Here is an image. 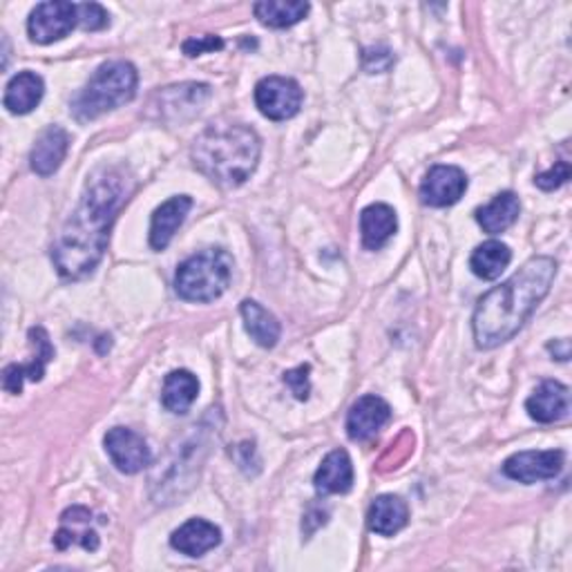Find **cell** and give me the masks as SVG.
<instances>
[{
	"label": "cell",
	"instance_id": "1",
	"mask_svg": "<svg viewBox=\"0 0 572 572\" xmlns=\"http://www.w3.org/2000/svg\"><path fill=\"white\" fill-rule=\"evenodd\" d=\"M133 192L135 177L119 163H101L88 175L76 209L52 247L61 277L84 279L95 273L108 251L112 224Z\"/></svg>",
	"mask_w": 572,
	"mask_h": 572
},
{
	"label": "cell",
	"instance_id": "2",
	"mask_svg": "<svg viewBox=\"0 0 572 572\" xmlns=\"http://www.w3.org/2000/svg\"><path fill=\"white\" fill-rule=\"evenodd\" d=\"M557 262L539 256L527 260L510 279L487 291L472 315V332L478 349H495L512 340L537 307L550 294Z\"/></svg>",
	"mask_w": 572,
	"mask_h": 572
},
{
	"label": "cell",
	"instance_id": "3",
	"mask_svg": "<svg viewBox=\"0 0 572 572\" xmlns=\"http://www.w3.org/2000/svg\"><path fill=\"white\" fill-rule=\"evenodd\" d=\"M262 141L258 133L244 124H211L192 148L190 159L195 169L224 188H237L247 182L260 163Z\"/></svg>",
	"mask_w": 572,
	"mask_h": 572
},
{
	"label": "cell",
	"instance_id": "4",
	"mask_svg": "<svg viewBox=\"0 0 572 572\" xmlns=\"http://www.w3.org/2000/svg\"><path fill=\"white\" fill-rule=\"evenodd\" d=\"M137 86L139 74L133 63L108 61L97 67L86 88L76 95L72 101V114L80 124H88V121H95L105 112L130 103L137 95Z\"/></svg>",
	"mask_w": 572,
	"mask_h": 572
},
{
	"label": "cell",
	"instance_id": "5",
	"mask_svg": "<svg viewBox=\"0 0 572 572\" xmlns=\"http://www.w3.org/2000/svg\"><path fill=\"white\" fill-rule=\"evenodd\" d=\"M233 266V258L224 249L199 251L179 264L175 275V291L186 302H213L228 291Z\"/></svg>",
	"mask_w": 572,
	"mask_h": 572
},
{
	"label": "cell",
	"instance_id": "6",
	"mask_svg": "<svg viewBox=\"0 0 572 572\" xmlns=\"http://www.w3.org/2000/svg\"><path fill=\"white\" fill-rule=\"evenodd\" d=\"M211 99V86L207 84H179L163 88L152 95L148 108L157 112V121L166 124H184V121L197 116Z\"/></svg>",
	"mask_w": 572,
	"mask_h": 572
},
{
	"label": "cell",
	"instance_id": "7",
	"mask_svg": "<svg viewBox=\"0 0 572 572\" xmlns=\"http://www.w3.org/2000/svg\"><path fill=\"white\" fill-rule=\"evenodd\" d=\"M78 25V5L67 0H50L34 8L27 21L29 38L38 46H50L65 38Z\"/></svg>",
	"mask_w": 572,
	"mask_h": 572
},
{
	"label": "cell",
	"instance_id": "8",
	"mask_svg": "<svg viewBox=\"0 0 572 572\" xmlns=\"http://www.w3.org/2000/svg\"><path fill=\"white\" fill-rule=\"evenodd\" d=\"M302 88L289 76H266L256 86V105L271 121H286L302 108Z\"/></svg>",
	"mask_w": 572,
	"mask_h": 572
},
{
	"label": "cell",
	"instance_id": "9",
	"mask_svg": "<svg viewBox=\"0 0 572 572\" xmlns=\"http://www.w3.org/2000/svg\"><path fill=\"white\" fill-rule=\"evenodd\" d=\"M565 455L561 449H527V452H517L503 463V474L512 481H519L523 485H533L539 481L557 478L563 470Z\"/></svg>",
	"mask_w": 572,
	"mask_h": 572
},
{
	"label": "cell",
	"instance_id": "10",
	"mask_svg": "<svg viewBox=\"0 0 572 572\" xmlns=\"http://www.w3.org/2000/svg\"><path fill=\"white\" fill-rule=\"evenodd\" d=\"M103 443H105V452L110 455V459L119 472L137 474V472H144L146 468H150V463H152L148 443L135 430L112 427L105 434Z\"/></svg>",
	"mask_w": 572,
	"mask_h": 572
},
{
	"label": "cell",
	"instance_id": "11",
	"mask_svg": "<svg viewBox=\"0 0 572 572\" xmlns=\"http://www.w3.org/2000/svg\"><path fill=\"white\" fill-rule=\"evenodd\" d=\"M29 345L36 349V353L27 364H8L5 366L3 387L10 394H21L25 378H29L32 383L43 381L46 366L54 360V347H52L50 336L43 326H34V329H29Z\"/></svg>",
	"mask_w": 572,
	"mask_h": 572
},
{
	"label": "cell",
	"instance_id": "12",
	"mask_svg": "<svg viewBox=\"0 0 572 572\" xmlns=\"http://www.w3.org/2000/svg\"><path fill=\"white\" fill-rule=\"evenodd\" d=\"M468 190V175L459 166H434L421 184V201L432 209L457 203Z\"/></svg>",
	"mask_w": 572,
	"mask_h": 572
},
{
	"label": "cell",
	"instance_id": "13",
	"mask_svg": "<svg viewBox=\"0 0 572 572\" xmlns=\"http://www.w3.org/2000/svg\"><path fill=\"white\" fill-rule=\"evenodd\" d=\"M391 419V407L381 396L358 398L347 414V434L356 443L374 438Z\"/></svg>",
	"mask_w": 572,
	"mask_h": 572
},
{
	"label": "cell",
	"instance_id": "14",
	"mask_svg": "<svg viewBox=\"0 0 572 572\" xmlns=\"http://www.w3.org/2000/svg\"><path fill=\"white\" fill-rule=\"evenodd\" d=\"M190 209H192V199L188 195H177V197H171L169 201H163L161 207L152 213L150 247L154 251L169 249V244L173 241L179 226L186 222Z\"/></svg>",
	"mask_w": 572,
	"mask_h": 572
},
{
	"label": "cell",
	"instance_id": "15",
	"mask_svg": "<svg viewBox=\"0 0 572 572\" xmlns=\"http://www.w3.org/2000/svg\"><path fill=\"white\" fill-rule=\"evenodd\" d=\"M70 150V135L61 126H50L38 135L32 152L29 166L38 177L54 175L65 161Z\"/></svg>",
	"mask_w": 572,
	"mask_h": 572
},
{
	"label": "cell",
	"instance_id": "16",
	"mask_svg": "<svg viewBox=\"0 0 572 572\" xmlns=\"http://www.w3.org/2000/svg\"><path fill=\"white\" fill-rule=\"evenodd\" d=\"M525 410L537 423H557L570 412V389L559 381H544L525 400Z\"/></svg>",
	"mask_w": 572,
	"mask_h": 572
},
{
	"label": "cell",
	"instance_id": "17",
	"mask_svg": "<svg viewBox=\"0 0 572 572\" xmlns=\"http://www.w3.org/2000/svg\"><path fill=\"white\" fill-rule=\"evenodd\" d=\"M222 544V530L207 519H190L177 527L171 546L186 557H203Z\"/></svg>",
	"mask_w": 572,
	"mask_h": 572
},
{
	"label": "cell",
	"instance_id": "18",
	"mask_svg": "<svg viewBox=\"0 0 572 572\" xmlns=\"http://www.w3.org/2000/svg\"><path fill=\"white\" fill-rule=\"evenodd\" d=\"M315 489L320 495H347L353 485V463L345 449H334L324 457L315 476Z\"/></svg>",
	"mask_w": 572,
	"mask_h": 572
},
{
	"label": "cell",
	"instance_id": "19",
	"mask_svg": "<svg viewBox=\"0 0 572 572\" xmlns=\"http://www.w3.org/2000/svg\"><path fill=\"white\" fill-rule=\"evenodd\" d=\"M398 217L389 203H372L360 213V233L364 249L378 251L396 235Z\"/></svg>",
	"mask_w": 572,
	"mask_h": 572
},
{
	"label": "cell",
	"instance_id": "20",
	"mask_svg": "<svg viewBox=\"0 0 572 572\" xmlns=\"http://www.w3.org/2000/svg\"><path fill=\"white\" fill-rule=\"evenodd\" d=\"M90 521H92V512L88 508L74 506L65 510L61 517L63 527L54 535V546L59 550H65L74 544H80L88 552L99 550V535L90 527Z\"/></svg>",
	"mask_w": 572,
	"mask_h": 572
},
{
	"label": "cell",
	"instance_id": "21",
	"mask_svg": "<svg viewBox=\"0 0 572 572\" xmlns=\"http://www.w3.org/2000/svg\"><path fill=\"white\" fill-rule=\"evenodd\" d=\"M410 521V508L396 495H383L374 499L370 514H366V523L370 530L381 537H394Z\"/></svg>",
	"mask_w": 572,
	"mask_h": 572
},
{
	"label": "cell",
	"instance_id": "22",
	"mask_svg": "<svg viewBox=\"0 0 572 572\" xmlns=\"http://www.w3.org/2000/svg\"><path fill=\"white\" fill-rule=\"evenodd\" d=\"M43 95H46L43 78H40L36 72L25 70L12 76L3 103L12 114H29L34 108H38Z\"/></svg>",
	"mask_w": 572,
	"mask_h": 572
},
{
	"label": "cell",
	"instance_id": "23",
	"mask_svg": "<svg viewBox=\"0 0 572 572\" xmlns=\"http://www.w3.org/2000/svg\"><path fill=\"white\" fill-rule=\"evenodd\" d=\"M521 213V201L514 192L506 190L499 192L493 201L485 203L483 209L476 211V222L481 224V228L489 235H499L503 231H508Z\"/></svg>",
	"mask_w": 572,
	"mask_h": 572
},
{
	"label": "cell",
	"instance_id": "24",
	"mask_svg": "<svg viewBox=\"0 0 572 572\" xmlns=\"http://www.w3.org/2000/svg\"><path fill=\"white\" fill-rule=\"evenodd\" d=\"M239 313L244 318V326H247V332L256 345L264 349H273L277 345L282 336V326L271 311H266L256 300H244Z\"/></svg>",
	"mask_w": 572,
	"mask_h": 572
},
{
	"label": "cell",
	"instance_id": "25",
	"mask_svg": "<svg viewBox=\"0 0 572 572\" xmlns=\"http://www.w3.org/2000/svg\"><path fill=\"white\" fill-rule=\"evenodd\" d=\"M199 394V381L195 374L186 370L171 372L163 381V391H161V402L173 414H186L192 402L197 400Z\"/></svg>",
	"mask_w": 572,
	"mask_h": 572
},
{
	"label": "cell",
	"instance_id": "26",
	"mask_svg": "<svg viewBox=\"0 0 572 572\" xmlns=\"http://www.w3.org/2000/svg\"><path fill=\"white\" fill-rule=\"evenodd\" d=\"M510 262H512V251L508 244L499 239H489L474 249L470 258V269L481 279H497L510 266Z\"/></svg>",
	"mask_w": 572,
	"mask_h": 572
},
{
	"label": "cell",
	"instance_id": "27",
	"mask_svg": "<svg viewBox=\"0 0 572 572\" xmlns=\"http://www.w3.org/2000/svg\"><path fill=\"white\" fill-rule=\"evenodd\" d=\"M311 5L302 0H262L256 3V18L273 29H284L300 23L309 14Z\"/></svg>",
	"mask_w": 572,
	"mask_h": 572
},
{
	"label": "cell",
	"instance_id": "28",
	"mask_svg": "<svg viewBox=\"0 0 572 572\" xmlns=\"http://www.w3.org/2000/svg\"><path fill=\"white\" fill-rule=\"evenodd\" d=\"M78 25L88 32H99L110 25V14L99 3L78 5Z\"/></svg>",
	"mask_w": 572,
	"mask_h": 572
},
{
	"label": "cell",
	"instance_id": "29",
	"mask_svg": "<svg viewBox=\"0 0 572 572\" xmlns=\"http://www.w3.org/2000/svg\"><path fill=\"white\" fill-rule=\"evenodd\" d=\"M184 54L195 59V57H201L207 52H220L224 50V40L220 36H213V34H203V36H197V38H188L184 43Z\"/></svg>",
	"mask_w": 572,
	"mask_h": 572
},
{
	"label": "cell",
	"instance_id": "30",
	"mask_svg": "<svg viewBox=\"0 0 572 572\" xmlns=\"http://www.w3.org/2000/svg\"><path fill=\"white\" fill-rule=\"evenodd\" d=\"M568 179H570V163H568V161H557L550 171L537 175L535 184H537L542 190L550 192V190L561 188Z\"/></svg>",
	"mask_w": 572,
	"mask_h": 572
},
{
	"label": "cell",
	"instance_id": "31",
	"mask_svg": "<svg viewBox=\"0 0 572 572\" xmlns=\"http://www.w3.org/2000/svg\"><path fill=\"white\" fill-rule=\"evenodd\" d=\"M309 372H311L309 364H300V366H296V370L284 374V383L289 385V389L294 391V396H296L298 400H307L309 394H311Z\"/></svg>",
	"mask_w": 572,
	"mask_h": 572
}]
</instances>
